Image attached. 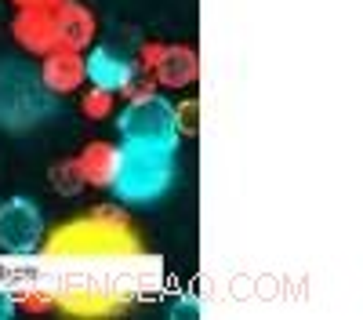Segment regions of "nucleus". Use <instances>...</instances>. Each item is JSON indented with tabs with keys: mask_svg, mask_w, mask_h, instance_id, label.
Segmentation results:
<instances>
[{
	"mask_svg": "<svg viewBox=\"0 0 363 320\" xmlns=\"http://www.w3.org/2000/svg\"><path fill=\"white\" fill-rule=\"evenodd\" d=\"M37 251L48 258H142L145 241L116 204H102L48 229Z\"/></svg>",
	"mask_w": 363,
	"mask_h": 320,
	"instance_id": "1",
	"label": "nucleus"
},
{
	"mask_svg": "<svg viewBox=\"0 0 363 320\" xmlns=\"http://www.w3.org/2000/svg\"><path fill=\"white\" fill-rule=\"evenodd\" d=\"M174 182V153L160 150V145H128L124 142V157H120V171L113 193L128 204H145L167 193Z\"/></svg>",
	"mask_w": 363,
	"mask_h": 320,
	"instance_id": "2",
	"label": "nucleus"
},
{
	"mask_svg": "<svg viewBox=\"0 0 363 320\" xmlns=\"http://www.w3.org/2000/svg\"><path fill=\"white\" fill-rule=\"evenodd\" d=\"M48 113H51V95L44 92L37 70H29L22 62L0 66V124L33 128Z\"/></svg>",
	"mask_w": 363,
	"mask_h": 320,
	"instance_id": "3",
	"label": "nucleus"
},
{
	"mask_svg": "<svg viewBox=\"0 0 363 320\" xmlns=\"http://www.w3.org/2000/svg\"><path fill=\"white\" fill-rule=\"evenodd\" d=\"M116 116V131L128 145H160V150L178 153V131H174V116H171V102L153 92L145 99H131L124 102V109L113 113Z\"/></svg>",
	"mask_w": 363,
	"mask_h": 320,
	"instance_id": "4",
	"label": "nucleus"
},
{
	"mask_svg": "<svg viewBox=\"0 0 363 320\" xmlns=\"http://www.w3.org/2000/svg\"><path fill=\"white\" fill-rule=\"evenodd\" d=\"M135 70L145 73L164 92H186L200 80V51L193 44L174 40H145L138 44Z\"/></svg>",
	"mask_w": 363,
	"mask_h": 320,
	"instance_id": "5",
	"label": "nucleus"
},
{
	"mask_svg": "<svg viewBox=\"0 0 363 320\" xmlns=\"http://www.w3.org/2000/svg\"><path fill=\"white\" fill-rule=\"evenodd\" d=\"M131 291L99 287V284H77L55 291V313H66L77 320H113L131 309Z\"/></svg>",
	"mask_w": 363,
	"mask_h": 320,
	"instance_id": "6",
	"label": "nucleus"
},
{
	"mask_svg": "<svg viewBox=\"0 0 363 320\" xmlns=\"http://www.w3.org/2000/svg\"><path fill=\"white\" fill-rule=\"evenodd\" d=\"M44 237V215L29 197H11L0 204V251L33 255Z\"/></svg>",
	"mask_w": 363,
	"mask_h": 320,
	"instance_id": "7",
	"label": "nucleus"
},
{
	"mask_svg": "<svg viewBox=\"0 0 363 320\" xmlns=\"http://www.w3.org/2000/svg\"><path fill=\"white\" fill-rule=\"evenodd\" d=\"M44 92L51 99H69L87 84V66H84V51L55 44L48 55H40V70H37Z\"/></svg>",
	"mask_w": 363,
	"mask_h": 320,
	"instance_id": "8",
	"label": "nucleus"
},
{
	"mask_svg": "<svg viewBox=\"0 0 363 320\" xmlns=\"http://www.w3.org/2000/svg\"><path fill=\"white\" fill-rule=\"evenodd\" d=\"M120 157H124V142L91 138L84 150L73 157L84 189H113L116 171H120Z\"/></svg>",
	"mask_w": 363,
	"mask_h": 320,
	"instance_id": "9",
	"label": "nucleus"
},
{
	"mask_svg": "<svg viewBox=\"0 0 363 320\" xmlns=\"http://www.w3.org/2000/svg\"><path fill=\"white\" fill-rule=\"evenodd\" d=\"M8 33L15 40L18 51L26 55H48L58 37H55V15L51 11H40V8H15L11 22H8Z\"/></svg>",
	"mask_w": 363,
	"mask_h": 320,
	"instance_id": "10",
	"label": "nucleus"
},
{
	"mask_svg": "<svg viewBox=\"0 0 363 320\" xmlns=\"http://www.w3.org/2000/svg\"><path fill=\"white\" fill-rule=\"evenodd\" d=\"M55 37L62 48H73V51H87L99 37V18L91 11L84 0H62L55 11Z\"/></svg>",
	"mask_w": 363,
	"mask_h": 320,
	"instance_id": "11",
	"label": "nucleus"
},
{
	"mask_svg": "<svg viewBox=\"0 0 363 320\" xmlns=\"http://www.w3.org/2000/svg\"><path fill=\"white\" fill-rule=\"evenodd\" d=\"M84 66H87V84L109 87V92H116V95H120V87H124V84L138 73L131 58L116 55V51H109V48H95V44L84 51Z\"/></svg>",
	"mask_w": 363,
	"mask_h": 320,
	"instance_id": "12",
	"label": "nucleus"
},
{
	"mask_svg": "<svg viewBox=\"0 0 363 320\" xmlns=\"http://www.w3.org/2000/svg\"><path fill=\"white\" fill-rule=\"evenodd\" d=\"M77 95H80V113L87 116V121H95V124L109 121V116L116 113V106H120L116 92H109V87H95V84H84Z\"/></svg>",
	"mask_w": 363,
	"mask_h": 320,
	"instance_id": "13",
	"label": "nucleus"
},
{
	"mask_svg": "<svg viewBox=\"0 0 363 320\" xmlns=\"http://www.w3.org/2000/svg\"><path fill=\"white\" fill-rule=\"evenodd\" d=\"M15 295V309L18 313H29V316H44V313H55V287H22V291H11Z\"/></svg>",
	"mask_w": 363,
	"mask_h": 320,
	"instance_id": "14",
	"label": "nucleus"
},
{
	"mask_svg": "<svg viewBox=\"0 0 363 320\" xmlns=\"http://www.w3.org/2000/svg\"><path fill=\"white\" fill-rule=\"evenodd\" d=\"M174 116V131L178 138H196L200 135V99H182L171 106Z\"/></svg>",
	"mask_w": 363,
	"mask_h": 320,
	"instance_id": "15",
	"label": "nucleus"
},
{
	"mask_svg": "<svg viewBox=\"0 0 363 320\" xmlns=\"http://www.w3.org/2000/svg\"><path fill=\"white\" fill-rule=\"evenodd\" d=\"M48 179H51V186H55L58 193H62V197H73V193H80V189H84V182H80V175H77L73 157L58 160V164L48 171Z\"/></svg>",
	"mask_w": 363,
	"mask_h": 320,
	"instance_id": "16",
	"label": "nucleus"
},
{
	"mask_svg": "<svg viewBox=\"0 0 363 320\" xmlns=\"http://www.w3.org/2000/svg\"><path fill=\"white\" fill-rule=\"evenodd\" d=\"M62 0H11V8H40V11H55Z\"/></svg>",
	"mask_w": 363,
	"mask_h": 320,
	"instance_id": "17",
	"label": "nucleus"
},
{
	"mask_svg": "<svg viewBox=\"0 0 363 320\" xmlns=\"http://www.w3.org/2000/svg\"><path fill=\"white\" fill-rule=\"evenodd\" d=\"M15 313H18V309H15V295L0 287V320H11Z\"/></svg>",
	"mask_w": 363,
	"mask_h": 320,
	"instance_id": "18",
	"label": "nucleus"
}]
</instances>
